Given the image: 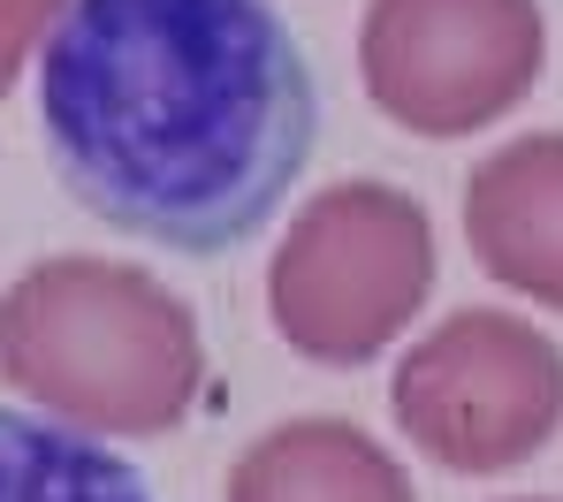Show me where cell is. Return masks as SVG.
I'll list each match as a JSON object with an SVG mask.
<instances>
[{
	"mask_svg": "<svg viewBox=\"0 0 563 502\" xmlns=\"http://www.w3.org/2000/svg\"><path fill=\"white\" fill-rule=\"evenodd\" d=\"M465 236L495 282L563 304V137H526L479 160L465 191Z\"/></svg>",
	"mask_w": 563,
	"mask_h": 502,
	"instance_id": "cell-6",
	"label": "cell"
},
{
	"mask_svg": "<svg viewBox=\"0 0 563 502\" xmlns=\"http://www.w3.org/2000/svg\"><path fill=\"white\" fill-rule=\"evenodd\" d=\"M38 130L92 221L221 259L305 176L320 92L267 0H69L38 62Z\"/></svg>",
	"mask_w": 563,
	"mask_h": 502,
	"instance_id": "cell-1",
	"label": "cell"
},
{
	"mask_svg": "<svg viewBox=\"0 0 563 502\" xmlns=\"http://www.w3.org/2000/svg\"><path fill=\"white\" fill-rule=\"evenodd\" d=\"M0 502H153L137 465L92 442L85 426H54L0 403Z\"/></svg>",
	"mask_w": 563,
	"mask_h": 502,
	"instance_id": "cell-8",
	"label": "cell"
},
{
	"mask_svg": "<svg viewBox=\"0 0 563 502\" xmlns=\"http://www.w3.org/2000/svg\"><path fill=\"white\" fill-rule=\"evenodd\" d=\"M434 228L388 183H335L305 205L267 267V304L312 366H366L427 304Z\"/></svg>",
	"mask_w": 563,
	"mask_h": 502,
	"instance_id": "cell-3",
	"label": "cell"
},
{
	"mask_svg": "<svg viewBox=\"0 0 563 502\" xmlns=\"http://www.w3.org/2000/svg\"><path fill=\"white\" fill-rule=\"evenodd\" d=\"M69 0H0V100L15 92V77H23V54L54 31V15H62Z\"/></svg>",
	"mask_w": 563,
	"mask_h": 502,
	"instance_id": "cell-9",
	"label": "cell"
},
{
	"mask_svg": "<svg viewBox=\"0 0 563 502\" xmlns=\"http://www.w3.org/2000/svg\"><path fill=\"white\" fill-rule=\"evenodd\" d=\"M358 69L388 122L419 137H465L533 92L541 8L533 0H374Z\"/></svg>",
	"mask_w": 563,
	"mask_h": 502,
	"instance_id": "cell-5",
	"label": "cell"
},
{
	"mask_svg": "<svg viewBox=\"0 0 563 502\" xmlns=\"http://www.w3.org/2000/svg\"><path fill=\"white\" fill-rule=\"evenodd\" d=\"M229 502H411V480L351 419H289L236 457Z\"/></svg>",
	"mask_w": 563,
	"mask_h": 502,
	"instance_id": "cell-7",
	"label": "cell"
},
{
	"mask_svg": "<svg viewBox=\"0 0 563 502\" xmlns=\"http://www.w3.org/2000/svg\"><path fill=\"white\" fill-rule=\"evenodd\" d=\"M0 381L85 434H168L206 389L190 304L122 259H38L0 290Z\"/></svg>",
	"mask_w": 563,
	"mask_h": 502,
	"instance_id": "cell-2",
	"label": "cell"
},
{
	"mask_svg": "<svg viewBox=\"0 0 563 502\" xmlns=\"http://www.w3.org/2000/svg\"><path fill=\"white\" fill-rule=\"evenodd\" d=\"M556 411H563L556 343L510 312H457L396 373L404 434L450 472L526 465L556 434Z\"/></svg>",
	"mask_w": 563,
	"mask_h": 502,
	"instance_id": "cell-4",
	"label": "cell"
}]
</instances>
